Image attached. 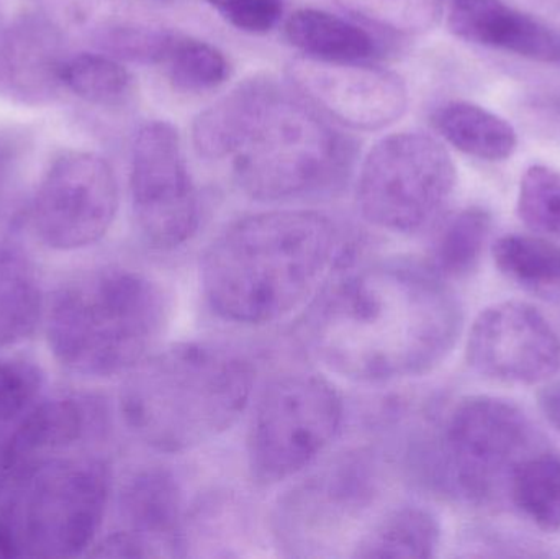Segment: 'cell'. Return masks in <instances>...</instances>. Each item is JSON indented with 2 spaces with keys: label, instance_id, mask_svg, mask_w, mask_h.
Returning a JSON list of instances; mask_svg holds the SVG:
<instances>
[{
  "label": "cell",
  "instance_id": "6da1fadb",
  "mask_svg": "<svg viewBox=\"0 0 560 559\" xmlns=\"http://www.w3.org/2000/svg\"><path fill=\"white\" fill-rule=\"evenodd\" d=\"M463 324L450 281L428 261L397 256L331 272L300 321L299 338L329 373L384 384L440 366Z\"/></svg>",
  "mask_w": 560,
  "mask_h": 559
},
{
  "label": "cell",
  "instance_id": "7a4b0ae2",
  "mask_svg": "<svg viewBox=\"0 0 560 559\" xmlns=\"http://www.w3.org/2000/svg\"><path fill=\"white\" fill-rule=\"evenodd\" d=\"M192 141L206 160L230 161L236 186L258 202L332 193L354 163L351 140L269 75L240 82L206 108Z\"/></svg>",
  "mask_w": 560,
  "mask_h": 559
},
{
  "label": "cell",
  "instance_id": "3957f363",
  "mask_svg": "<svg viewBox=\"0 0 560 559\" xmlns=\"http://www.w3.org/2000/svg\"><path fill=\"white\" fill-rule=\"evenodd\" d=\"M341 233L316 210H269L226 226L200 265L203 295L230 324L268 325L312 302L331 276Z\"/></svg>",
  "mask_w": 560,
  "mask_h": 559
},
{
  "label": "cell",
  "instance_id": "277c9868",
  "mask_svg": "<svg viewBox=\"0 0 560 559\" xmlns=\"http://www.w3.org/2000/svg\"><path fill=\"white\" fill-rule=\"evenodd\" d=\"M255 381L252 361L225 345H170L128 371L121 417L156 452H192L238 422L252 403Z\"/></svg>",
  "mask_w": 560,
  "mask_h": 559
},
{
  "label": "cell",
  "instance_id": "5b68a950",
  "mask_svg": "<svg viewBox=\"0 0 560 559\" xmlns=\"http://www.w3.org/2000/svg\"><path fill=\"white\" fill-rule=\"evenodd\" d=\"M171 315L173 299L158 279L107 266L68 282L52 299L49 348L84 376L128 373L156 350Z\"/></svg>",
  "mask_w": 560,
  "mask_h": 559
},
{
  "label": "cell",
  "instance_id": "8992f818",
  "mask_svg": "<svg viewBox=\"0 0 560 559\" xmlns=\"http://www.w3.org/2000/svg\"><path fill=\"white\" fill-rule=\"evenodd\" d=\"M110 476L95 459L36 466L0 509V558H69L91 547Z\"/></svg>",
  "mask_w": 560,
  "mask_h": 559
},
{
  "label": "cell",
  "instance_id": "52a82bcc",
  "mask_svg": "<svg viewBox=\"0 0 560 559\" xmlns=\"http://www.w3.org/2000/svg\"><path fill=\"white\" fill-rule=\"evenodd\" d=\"M345 420L341 394L322 374H280L261 391L248 432V465L261 486L295 478L335 442Z\"/></svg>",
  "mask_w": 560,
  "mask_h": 559
},
{
  "label": "cell",
  "instance_id": "ba28073f",
  "mask_svg": "<svg viewBox=\"0 0 560 559\" xmlns=\"http://www.w3.org/2000/svg\"><path fill=\"white\" fill-rule=\"evenodd\" d=\"M456 180L453 158L436 138L420 131L388 135L362 161L358 207L375 229L411 235L440 217Z\"/></svg>",
  "mask_w": 560,
  "mask_h": 559
},
{
  "label": "cell",
  "instance_id": "9c48e42d",
  "mask_svg": "<svg viewBox=\"0 0 560 559\" xmlns=\"http://www.w3.org/2000/svg\"><path fill=\"white\" fill-rule=\"evenodd\" d=\"M532 419L509 400H460L444 427V468L460 496L480 508L510 504L513 479L536 453L549 449Z\"/></svg>",
  "mask_w": 560,
  "mask_h": 559
},
{
  "label": "cell",
  "instance_id": "30bf717a",
  "mask_svg": "<svg viewBox=\"0 0 560 559\" xmlns=\"http://www.w3.org/2000/svg\"><path fill=\"white\" fill-rule=\"evenodd\" d=\"M131 206L138 230L160 252L180 248L200 225V200L179 131L167 121L138 130L131 148Z\"/></svg>",
  "mask_w": 560,
  "mask_h": 559
},
{
  "label": "cell",
  "instance_id": "8fae6325",
  "mask_svg": "<svg viewBox=\"0 0 560 559\" xmlns=\"http://www.w3.org/2000/svg\"><path fill=\"white\" fill-rule=\"evenodd\" d=\"M118 210V186L110 164L85 151L52 163L33 200L36 236L52 249L85 248L110 230Z\"/></svg>",
  "mask_w": 560,
  "mask_h": 559
},
{
  "label": "cell",
  "instance_id": "7c38bea8",
  "mask_svg": "<svg viewBox=\"0 0 560 559\" xmlns=\"http://www.w3.org/2000/svg\"><path fill=\"white\" fill-rule=\"evenodd\" d=\"M466 358L469 366L487 380L536 386L559 373L560 338L535 305L499 302L474 321Z\"/></svg>",
  "mask_w": 560,
  "mask_h": 559
},
{
  "label": "cell",
  "instance_id": "4fadbf2b",
  "mask_svg": "<svg viewBox=\"0 0 560 559\" xmlns=\"http://www.w3.org/2000/svg\"><path fill=\"white\" fill-rule=\"evenodd\" d=\"M287 74L303 98L352 130H382L407 112V85L388 69L300 56Z\"/></svg>",
  "mask_w": 560,
  "mask_h": 559
},
{
  "label": "cell",
  "instance_id": "5bb4252c",
  "mask_svg": "<svg viewBox=\"0 0 560 559\" xmlns=\"http://www.w3.org/2000/svg\"><path fill=\"white\" fill-rule=\"evenodd\" d=\"M447 23L464 42L535 61L558 62V33L503 0H450Z\"/></svg>",
  "mask_w": 560,
  "mask_h": 559
},
{
  "label": "cell",
  "instance_id": "9a60e30c",
  "mask_svg": "<svg viewBox=\"0 0 560 559\" xmlns=\"http://www.w3.org/2000/svg\"><path fill=\"white\" fill-rule=\"evenodd\" d=\"M121 514L154 557H183V494L171 473L153 468L133 476L121 492Z\"/></svg>",
  "mask_w": 560,
  "mask_h": 559
},
{
  "label": "cell",
  "instance_id": "2e32d148",
  "mask_svg": "<svg viewBox=\"0 0 560 559\" xmlns=\"http://www.w3.org/2000/svg\"><path fill=\"white\" fill-rule=\"evenodd\" d=\"M434 130L460 153L499 163L518 147L515 128L493 112L470 102H446L434 110Z\"/></svg>",
  "mask_w": 560,
  "mask_h": 559
},
{
  "label": "cell",
  "instance_id": "e0dca14e",
  "mask_svg": "<svg viewBox=\"0 0 560 559\" xmlns=\"http://www.w3.org/2000/svg\"><path fill=\"white\" fill-rule=\"evenodd\" d=\"M441 544V525L430 509L400 505L371 525L352 547L354 558H433Z\"/></svg>",
  "mask_w": 560,
  "mask_h": 559
},
{
  "label": "cell",
  "instance_id": "ac0fdd59",
  "mask_svg": "<svg viewBox=\"0 0 560 559\" xmlns=\"http://www.w3.org/2000/svg\"><path fill=\"white\" fill-rule=\"evenodd\" d=\"M285 38L306 58L322 61H365L377 53L371 33L323 10H296L287 20Z\"/></svg>",
  "mask_w": 560,
  "mask_h": 559
},
{
  "label": "cell",
  "instance_id": "d6986e66",
  "mask_svg": "<svg viewBox=\"0 0 560 559\" xmlns=\"http://www.w3.org/2000/svg\"><path fill=\"white\" fill-rule=\"evenodd\" d=\"M0 51V71L20 94H46L59 81L62 61L56 55L55 33L49 26L25 23L10 32Z\"/></svg>",
  "mask_w": 560,
  "mask_h": 559
},
{
  "label": "cell",
  "instance_id": "ffe728a7",
  "mask_svg": "<svg viewBox=\"0 0 560 559\" xmlns=\"http://www.w3.org/2000/svg\"><path fill=\"white\" fill-rule=\"evenodd\" d=\"M85 430V410L74 399L43 404L23 420L5 450L7 468L32 462L35 456L66 449L81 439Z\"/></svg>",
  "mask_w": 560,
  "mask_h": 559
},
{
  "label": "cell",
  "instance_id": "44dd1931",
  "mask_svg": "<svg viewBox=\"0 0 560 559\" xmlns=\"http://www.w3.org/2000/svg\"><path fill=\"white\" fill-rule=\"evenodd\" d=\"M492 216L482 207H467L451 217L434 236L428 265L447 281L477 271L489 242Z\"/></svg>",
  "mask_w": 560,
  "mask_h": 559
},
{
  "label": "cell",
  "instance_id": "7402d4cb",
  "mask_svg": "<svg viewBox=\"0 0 560 559\" xmlns=\"http://www.w3.org/2000/svg\"><path fill=\"white\" fill-rule=\"evenodd\" d=\"M510 504L546 534L560 531V455L542 450L516 473Z\"/></svg>",
  "mask_w": 560,
  "mask_h": 559
},
{
  "label": "cell",
  "instance_id": "603a6c76",
  "mask_svg": "<svg viewBox=\"0 0 560 559\" xmlns=\"http://www.w3.org/2000/svg\"><path fill=\"white\" fill-rule=\"evenodd\" d=\"M492 255L497 268L510 281L532 289L560 286V245L546 236H502L493 245Z\"/></svg>",
  "mask_w": 560,
  "mask_h": 559
},
{
  "label": "cell",
  "instance_id": "cb8c5ba5",
  "mask_svg": "<svg viewBox=\"0 0 560 559\" xmlns=\"http://www.w3.org/2000/svg\"><path fill=\"white\" fill-rule=\"evenodd\" d=\"M38 315L35 276L20 256L0 252V347L32 334Z\"/></svg>",
  "mask_w": 560,
  "mask_h": 559
},
{
  "label": "cell",
  "instance_id": "d4e9b609",
  "mask_svg": "<svg viewBox=\"0 0 560 559\" xmlns=\"http://www.w3.org/2000/svg\"><path fill=\"white\" fill-rule=\"evenodd\" d=\"M59 81L75 95L98 105L124 101L131 89V75L117 59L81 53L62 61Z\"/></svg>",
  "mask_w": 560,
  "mask_h": 559
},
{
  "label": "cell",
  "instance_id": "484cf974",
  "mask_svg": "<svg viewBox=\"0 0 560 559\" xmlns=\"http://www.w3.org/2000/svg\"><path fill=\"white\" fill-rule=\"evenodd\" d=\"M164 65L174 88L184 92H206L230 78V62L220 49L199 39L179 36Z\"/></svg>",
  "mask_w": 560,
  "mask_h": 559
},
{
  "label": "cell",
  "instance_id": "4316f807",
  "mask_svg": "<svg viewBox=\"0 0 560 559\" xmlns=\"http://www.w3.org/2000/svg\"><path fill=\"white\" fill-rule=\"evenodd\" d=\"M359 19L398 35H423L440 23L441 0H338Z\"/></svg>",
  "mask_w": 560,
  "mask_h": 559
},
{
  "label": "cell",
  "instance_id": "83f0119b",
  "mask_svg": "<svg viewBox=\"0 0 560 559\" xmlns=\"http://www.w3.org/2000/svg\"><path fill=\"white\" fill-rule=\"evenodd\" d=\"M516 212L538 235L560 240V173L535 164L523 174Z\"/></svg>",
  "mask_w": 560,
  "mask_h": 559
},
{
  "label": "cell",
  "instance_id": "f1b7e54d",
  "mask_svg": "<svg viewBox=\"0 0 560 559\" xmlns=\"http://www.w3.org/2000/svg\"><path fill=\"white\" fill-rule=\"evenodd\" d=\"M179 38L170 30L151 26H117L108 30L102 46L112 55L127 61L161 65L166 61L174 43Z\"/></svg>",
  "mask_w": 560,
  "mask_h": 559
},
{
  "label": "cell",
  "instance_id": "f546056e",
  "mask_svg": "<svg viewBox=\"0 0 560 559\" xmlns=\"http://www.w3.org/2000/svg\"><path fill=\"white\" fill-rule=\"evenodd\" d=\"M230 25L246 33H268L282 19L283 0H207Z\"/></svg>",
  "mask_w": 560,
  "mask_h": 559
},
{
  "label": "cell",
  "instance_id": "4dcf8cb0",
  "mask_svg": "<svg viewBox=\"0 0 560 559\" xmlns=\"http://www.w3.org/2000/svg\"><path fill=\"white\" fill-rule=\"evenodd\" d=\"M39 387L35 368L23 363H0V422H9L32 403Z\"/></svg>",
  "mask_w": 560,
  "mask_h": 559
},
{
  "label": "cell",
  "instance_id": "1f68e13d",
  "mask_svg": "<svg viewBox=\"0 0 560 559\" xmlns=\"http://www.w3.org/2000/svg\"><path fill=\"white\" fill-rule=\"evenodd\" d=\"M539 404H541L542 412L551 420L552 426L560 430V384L545 387L539 393Z\"/></svg>",
  "mask_w": 560,
  "mask_h": 559
},
{
  "label": "cell",
  "instance_id": "d6a6232c",
  "mask_svg": "<svg viewBox=\"0 0 560 559\" xmlns=\"http://www.w3.org/2000/svg\"><path fill=\"white\" fill-rule=\"evenodd\" d=\"M10 164V150L5 141L0 140V196H2L3 184H5L7 171Z\"/></svg>",
  "mask_w": 560,
  "mask_h": 559
},
{
  "label": "cell",
  "instance_id": "836d02e7",
  "mask_svg": "<svg viewBox=\"0 0 560 559\" xmlns=\"http://www.w3.org/2000/svg\"><path fill=\"white\" fill-rule=\"evenodd\" d=\"M160 2H171V0H160Z\"/></svg>",
  "mask_w": 560,
  "mask_h": 559
},
{
  "label": "cell",
  "instance_id": "e575fe53",
  "mask_svg": "<svg viewBox=\"0 0 560 559\" xmlns=\"http://www.w3.org/2000/svg\"><path fill=\"white\" fill-rule=\"evenodd\" d=\"M558 62H560V48H559V59H558Z\"/></svg>",
  "mask_w": 560,
  "mask_h": 559
}]
</instances>
